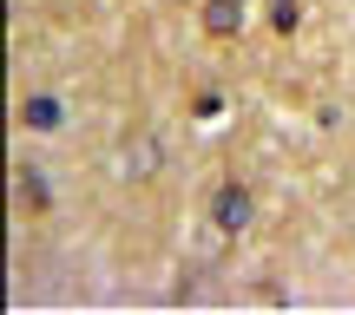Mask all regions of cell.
<instances>
[{
	"instance_id": "3957f363",
	"label": "cell",
	"mask_w": 355,
	"mask_h": 315,
	"mask_svg": "<svg viewBox=\"0 0 355 315\" xmlns=\"http://www.w3.org/2000/svg\"><path fill=\"white\" fill-rule=\"evenodd\" d=\"M20 118H26V125H33V132H60V99H46V92H33V99H26L20 105Z\"/></svg>"
},
{
	"instance_id": "6da1fadb",
	"label": "cell",
	"mask_w": 355,
	"mask_h": 315,
	"mask_svg": "<svg viewBox=\"0 0 355 315\" xmlns=\"http://www.w3.org/2000/svg\"><path fill=\"white\" fill-rule=\"evenodd\" d=\"M250 210H257V197L237 184V177H224V184L211 190V217H217V230H224V237H237V230L250 224Z\"/></svg>"
},
{
	"instance_id": "7a4b0ae2",
	"label": "cell",
	"mask_w": 355,
	"mask_h": 315,
	"mask_svg": "<svg viewBox=\"0 0 355 315\" xmlns=\"http://www.w3.org/2000/svg\"><path fill=\"white\" fill-rule=\"evenodd\" d=\"M204 33L211 39H237L243 33V0H204Z\"/></svg>"
},
{
	"instance_id": "8992f818",
	"label": "cell",
	"mask_w": 355,
	"mask_h": 315,
	"mask_svg": "<svg viewBox=\"0 0 355 315\" xmlns=\"http://www.w3.org/2000/svg\"><path fill=\"white\" fill-rule=\"evenodd\" d=\"M296 20H303V13H296V0H277V33H296Z\"/></svg>"
},
{
	"instance_id": "277c9868",
	"label": "cell",
	"mask_w": 355,
	"mask_h": 315,
	"mask_svg": "<svg viewBox=\"0 0 355 315\" xmlns=\"http://www.w3.org/2000/svg\"><path fill=\"white\" fill-rule=\"evenodd\" d=\"M152 158H158V145H152V138H139V145H132V177L152 171Z\"/></svg>"
},
{
	"instance_id": "5b68a950",
	"label": "cell",
	"mask_w": 355,
	"mask_h": 315,
	"mask_svg": "<svg viewBox=\"0 0 355 315\" xmlns=\"http://www.w3.org/2000/svg\"><path fill=\"white\" fill-rule=\"evenodd\" d=\"M20 190H26V204H33V210H46V184H40V171H26Z\"/></svg>"
}]
</instances>
